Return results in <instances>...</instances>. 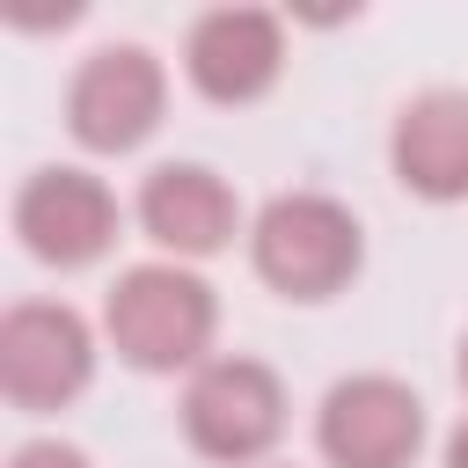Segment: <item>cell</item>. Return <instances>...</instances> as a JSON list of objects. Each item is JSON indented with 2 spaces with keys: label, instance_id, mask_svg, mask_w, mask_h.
<instances>
[{
  "label": "cell",
  "instance_id": "cell-1",
  "mask_svg": "<svg viewBox=\"0 0 468 468\" xmlns=\"http://www.w3.org/2000/svg\"><path fill=\"white\" fill-rule=\"evenodd\" d=\"M249 249H256V278H263L271 292H285V300H329V292H344V285L358 278V263H366L358 219H351L336 197H322V190H285V197H271V205L256 212Z\"/></svg>",
  "mask_w": 468,
  "mask_h": 468
},
{
  "label": "cell",
  "instance_id": "cell-2",
  "mask_svg": "<svg viewBox=\"0 0 468 468\" xmlns=\"http://www.w3.org/2000/svg\"><path fill=\"white\" fill-rule=\"evenodd\" d=\"M110 344L139 366V373H176V366H197L205 344H212V322H219V300L197 271L183 263H139L110 285Z\"/></svg>",
  "mask_w": 468,
  "mask_h": 468
},
{
  "label": "cell",
  "instance_id": "cell-3",
  "mask_svg": "<svg viewBox=\"0 0 468 468\" xmlns=\"http://www.w3.org/2000/svg\"><path fill=\"white\" fill-rule=\"evenodd\" d=\"M183 431L205 461H256L285 431V388L263 358H205L183 388Z\"/></svg>",
  "mask_w": 468,
  "mask_h": 468
},
{
  "label": "cell",
  "instance_id": "cell-4",
  "mask_svg": "<svg viewBox=\"0 0 468 468\" xmlns=\"http://www.w3.org/2000/svg\"><path fill=\"white\" fill-rule=\"evenodd\" d=\"M161 102H168L161 58L146 44H102V51H88V66L66 88V124L95 154H132L161 124Z\"/></svg>",
  "mask_w": 468,
  "mask_h": 468
},
{
  "label": "cell",
  "instance_id": "cell-5",
  "mask_svg": "<svg viewBox=\"0 0 468 468\" xmlns=\"http://www.w3.org/2000/svg\"><path fill=\"white\" fill-rule=\"evenodd\" d=\"M95 373V336L73 307L58 300H22L0 322V388L15 410H58L88 388Z\"/></svg>",
  "mask_w": 468,
  "mask_h": 468
},
{
  "label": "cell",
  "instance_id": "cell-6",
  "mask_svg": "<svg viewBox=\"0 0 468 468\" xmlns=\"http://www.w3.org/2000/svg\"><path fill=\"white\" fill-rule=\"evenodd\" d=\"M15 234H22V249L37 263L80 271L117 241V197L88 168H37L15 190Z\"/></svg>",
  "mask_w": 468,
  "mask_h": 468
},
{
  "label": "cell",
  "instance_id": "cell-7",
  "mask_svg": "<svg viewBox=\"0 0 468 468\" xmlns=\"http://www.w3.org/2000/svg\"><path fill=\"white\" fill-rule=\"evenodd\" d=\"M314 431L336 468H410L424 446V402L388 373H351L322 395Z\"/></svg>",
  "mask_w": 468,
  "mask_h": 468
},
{
  "label": "cell",
  "instance_id": "cell-8",
  "mask_svg": "<svg viewBox=\"0 0 468 468\" xmlns=\"http://www.w3.org/2000/svg\"><path fill=\"white\" fill-rule=\"evenodd\" d=\"M285 66V29L278 15L263 7H212L190 22V44H183V73L197 95L212 102H256Z\"/></svg>",
  "mask_w": 468,
  "mask_h": 468
},
{
  "label": "cell",
  "instance_id": "cell-9",
  "mask_svg": "<svg viewBox=\"0 0 468 468\" xmlns=\"http://www.w3.org/2000/svg\"><path fill=\"white\" fill-rule=\"evenodd\" d=\"M139 227L176 256H212V249L234 241L241 205L205 161H161L146 176V190H139Z\"/></svg>",
  "mask_w": 468,
  "mask_h": 468
},
{
  "label": "cell",
  "instance_id": "cell-10",
  "mask_svg": "<svg viewBox=\"0 0 468 468\" xmlns=\"http://www.w3.org/2000/svg\"><path fill=\"white\" fill-rule=\"evenodd\" d=\"M388 154H395L402 190H417L431 205H461L468 197V95L461 88H431V95L402 102Z\"/></svg>",
  "mask_w": 468,
  "mask_h": 468
},
{
  "label": "cell",
  "instance_id": "cell-11",
  "mask_svg": "<svg viewBox=\"0 0 468 468\" xmlns=\"http://www.w3.org/2000/svg\"><path fill=\"white\" fill-rule=\"evenodd\" d=\"M7 468H88V453L66 446V439H29V446H15Z\"/></svg>",
  "mask_w": 468,
  "mask_h": 468
},
{
  "label": "cell",
  "instance_id": "cell-12",
  "mask_svg": "<svg viewBox=\"0 0 468 468\" xmlns=\"http://www.w3.org/2000/svg\"><path fill=\"white\" fill-rule=\"evenodd\" d=\"M446 468H468V417H461V431L446 439Z\"/></svg>",
  "mask_w": 468,
  "mask_h": 468
},
{
  "label": "cell",
  "instance_id": "cell-13",
  "mask_svg": "<svg viewBox=\"0 0 468 468\" xmlns=\"http://www.w3.org/2000/svg\"><path fill=\"white\" fill-rule=\"evenodd\" d=\"M461 388H468V344H461Z\"/></svg>",
  "mask_w": 468,
  "mask_h": 468
}]
</instances>
